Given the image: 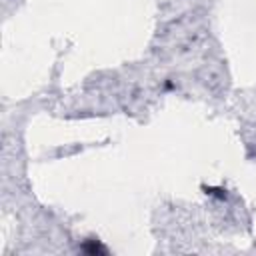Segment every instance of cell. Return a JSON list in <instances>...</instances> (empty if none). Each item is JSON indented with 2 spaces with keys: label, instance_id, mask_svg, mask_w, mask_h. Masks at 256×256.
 Segmentation results:
<instances>
[{
  "label": "cell",
  "instance_id": "7a4b0ae2",
  "mask_svg": "<svg viewBox=\"0 0 256 256\" xmlns=\"http://www.w3.org/2000/svg\"><path fill=\"white\" fill-rule=\"evenodd\" d=\"M206 192H210V194H216L218 198H224L226 196V190H218V188H204Z\"/></svg>",
  "mask_w": 256,
  "mask_h": 256
},
{
  "label": "cell",
  "instance_id": "6da1fadb",
  "mask_svg": "<svg viewBox=\"0 0 256 256\" xmlns=\"http://www.w3.org/2000/svg\"><path fill=\"white\" fill-rule=\"evenodd\" d=\"M82 250H84L86 254H106V248H104L98 240H88V242H84Z\"/></svg>",
  "mask_w": 256,
  "mask_h": 256
}]
</instances>
